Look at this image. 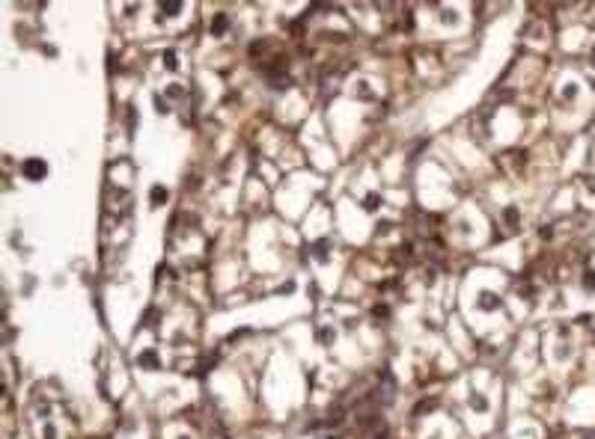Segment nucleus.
<instances>
[{"label":"nucleus","mask_w":595,"mask_h":439,"mask_svg":"<svg viewBox=\"0 0 595 439\" xmlns=\"http://www.w3.org/2000/svg\"><path fill=\"white\" fill-rule=\"evenodd\" d=\"M24 172H27L30 178H42V175H45V163H42V160H27V163H24Z\"/></svg>","instance_id":"obj_1"}]
</instances>
